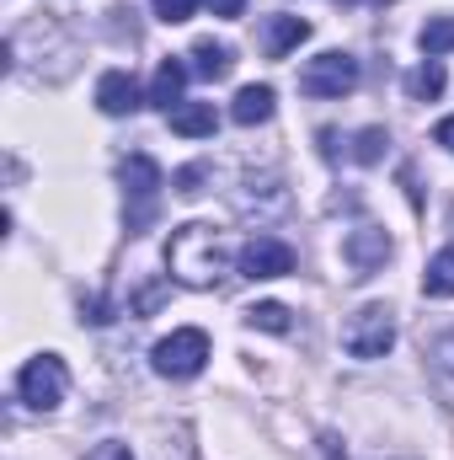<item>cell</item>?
I'll return each mask as SVG.
<instances>
[{"label":"cell","mask_w":454,"mask_h":460,"mask_svg":"<svg viewBox=\"0 0 454 460\" xmlns=\"http://www.w3.org/2000/svg\"><path fill=\"white\" fill-rule=\"evenodd\" d=\"M182 86H188V65L182 59H161L155 81H150V102L171 113V108H182Z\"/></svg>","instance_id":"cell-11"},{"label":"cell","mask_w":454,"mask_h":460,"mask_svg":"<svg viewBox=\"0 0 454 460\" xmlns=\"http://www.w3.org/2000/svg\"><path fill=\"white\" fill-rule=\"evenodd\" d=\"M118 177H123V193L139 199V220H134V226H144V220H150V204H155V193H161V166H155L150 155H128Z\"/></svg>","instance_id":"cell-8"},{"label":"cell","mask_w":454,"mask_h":460,"mask_svg":"<svg viewBox=\"0 0 454 460\" xmlns=\"http://www.w3.org/2000/svg\"><path fill=\"white\" fill-rule=\"evenodd\" d=\"M97 108L108 118H123L139 108V86H134V75L128 70H108L102 81H97Z\"/></svg>","instance_id":"cell-10"},{"label":"cell","mask_w":454,"mask_h":460,"mask_svg":"<svg viewBox=\"0 0 454 460\" xmlns=\"http://www.w3.org/2000/svg\"><path fill=\"white\" fill-rule=\"evenodd\" d=\"M235 262H240L246 279H284V273H294V246H284L278 235H257V241L240 246Z\"/></svg>","instance_id":"cell-6"},{"label":"cell","mask_w":454,"mask_h":460,"mask_svg":"<svg viewBox=\"0 0 454 460\" xmlns=\"http://www.w3.org/2000/svg\"><path fill=\"white\" fill-rule=\"evenodd\" d=\"M342 257H347V268H353V279H369L385 257H390V235L380 226H358L347 230V241H342Z\"/></svg>","instance_id":"cell-7"},{"label":"cell","mask_w":454,"mask_h":460,"mask_svg":"<svg viewBox=\"0 0 454 460\" xmlns=\"http://www.w3.org/2000/svg\"><path fill=\"white\" fill-rule=\"evenodd\" d=\"M305 38H310V22L305 16H267L262 22V54L267 59H289Z\"/></svg>","instance_id":"cell-9"},{"label":"cell","mask_w":454,"mask_h":460,"mask_svg":"<svg viewBox=\"0 0 454 460\" xmlns=\"http://www.w3.org/2000/svg\"><path fill=\"white\" fill-rule=\"evenodd\" d=\"M433 139H439V145H444V150H450V155H454V113L444 118L439 128H433Z\"/></svg>","instance_id":"cell-25"},{"label":"cell","mask_w":454,"mask_h":460,"mask_svg":"<svg viewBox=\"0 0 454 460\" xmlns=\"http://www.w3.org/2000/svg\"><path fill=\"white\" fill-rule=\"evenodd\" d=\"M166 268L188 289H214L230 273V241L214 226H204V220H188L166 241Z\"/></svg>","instance_id":"cell-1"},{"label":"cell","mask_w":454,"mask_h":460,"mask_svg":"<svg viewBox=\"0 0 454 460\" xmlns=\"http://www.w3.org/2000/svg\"><path fill=\"white\" fill-rule=\"evenodd\" d=\"M246 322H251L257 332H278V338L294 327V322H289V305H278V300H262V305H251V311H246Z\"/></svg>","instance_id":"cell-17"},{"label":"cell","mask_w":454,"mask_h":460,"mask_svg":"<svg viewBox=\"0 0 454 460\" xmlns=\"http://www.w3.org/2000/svg\"><path fill=\"white\" fill-rule=\"evenodd\" d=\"M423 295H433V300H454V246H444V252H433V257H428Z\"/></svg>","instance_id":"cell-15"},{"label":"cell","mask_w":454,"mask_h":460,"mask_svg":"<svg viewBox=\"0 0 454 460\" xmlns=\"http://www.w3.org/2000/svg\"><path fill=\"white\" fill-rule=\"evenodd\" d=\"M230 70H235L230 43H214V38H198V43H193V75H204V81H225Z\"/></svg>","instance_id":"cell-14"},{"label":"cell","mask_w":454,"mask_h":460,"mask_svg":"<svg viewBox=\"0 0 454 460\" xmlns=\"http://www.w3.org/2000/svg\"><path fill=\"white\" fill-rule=\"evenodd\" d=\"M433 353H439V364H444V369H450V375H454V332H444V338H439V348H433Z\"/></svg>","instance_id":"cell-24"},{"label":"cell","mask_w":454,"mask_h":460,"mask_svg":"<svg viewBox=\"0 0 454 460\" xmlns=\"http://www.w3.org/2000/svg\"><path fill=\"white\" fill-rule=\"evenodd\" d=\"M65 391H70V369H65L59 353H38V358H27L22 375H16V396H22L27 407H38V412H54V407L65 402Z\"/></svg>","instance_id":"cell-2"},{"label":"cell","mask_w":454,"mask_h":460,"mask_svg":"<svg viewBox=\"0 0 454 460\" xmlns=\"http://www.w3.org/2000/svg\"><path fill=\"white\" fill-rule=\"evenodd\" d=\"M406 92H412L417 102H433V97L444 92V65H439V59H423V65L406 75Z\"/></svg>","instance_id":"cell-16"},{"label":"cell","mask_w":454,"mask_h":460,"mask_svg":"<svg viewBox=\"0 0 454 460\" xmlns=\"http://www.w3.org/2000/svg\"><path fill=\"white\" fill-rule=\"evenodd\" d=\"M155 375H166V380H193L204 364H209V332L204 327H177L171 338H161L155 343Z\"/></svg>","instance_id":"cell-4"},{"label":"cell","mask_w":454,"mask_h":460,"mask_svg":"<svg viewBox=\"0 0 454 460\" xmlns=\"http://www.w3.org/2000/svg\"><path fill=\"white\" fill-rule=\"evenodd\" d=\"M417 43H423V54H428V59L450 54V49H454V16H433V22L417 32Z\"/></svg>","instance_id":"cell-18"},{"label":"cell","mask_w":454,"mask_h":460,"mask_svg":"<svg viewBox=\"0 0 454 460\" xmlns=\"http://www.w3.org/2000/svg\"><path fill=\"white\" fill-rule=\"evenodd\" d=\"M209 11H214V16H225V22H235V16L246 11V0H209Z\"/></svg>","instance_id":"cell-23"},{"label":"cell","mask_w":454,"mask_h":460,"mask_svg":"<svg viewBox=\"0 0 454 460\" xmlns=\"http://www.w3.org/2000/svg\"><path fill=\"white\" fill-rule=\"evenodd\" d=\"M273 86H240L235 92V102H230V118L240 123V128H251V123H267L273 118Z\"/></svg>","instance_id":"cell-12"},{"label":"cell","mask_w":454,"mask_h":460,"mask_svg":"<svg viewBox=\"0 0 454 460\" xmlns=\"http://www.w3.org/2000/svg\"><path fill=\"white\" fill-rule=\"evenodd\" d=\"M363 5H385V0H363Z\"/></svg>","instance_id":"cell-26"},{"label":"cell","mask_w":454,"mask_h":460,"mask_svg":"<svg viewBox=\"0 0 454 460\" xmlns=\"http://www.w3.org/2000/svg\"><path fill=\"white\" fill-rule=\"evenodd\" d=\"M385 145H390L385 128H358V139H353V161L374 166V161H385Z\"/></svg>","instance_id":"cell-19"},{"label":"cell","mask_w":454,"mask_h":460,"mask_svg":"<svg viewBox=\"0 0 454 460\" xmlns=\"http://www.w3.org/2000/svg\"><path fill=\"white\" fill-rule=\"evenodd\" d=\"M204 177H209V166H182V172H177V193H188V199L204 193V188H198Z\"/></svg>","instance_id":"cell-21"},{"label":"cell","mask_w":454,"mask_h":460,"mask_svg":"<svg viewBox=\"0 0 454 460\" xmlns=\"http://www.w3.org/2000/svg\"><path fill=\"white\" fill-rule=\"evenodd\" d=\"M342 348H347L353 358H385V353L396 348V311H390V305H363V311H353L347 327H342Z\"/></svg>","instance_id":"cell-3"},{"label":"cell","mask_w":454,"mask_h":460,"mask_svg":"<svg viewBox=\"0 0 454 460\" xmlns=\"http://www.w3.org/2000/svg\"><path fill=\"white\" fill-rule=\"evenodd\" d=\"M214 128H220L214 102H182V108H171V134H182V139H204Z\"/></svg>","instance_id":"cell-13"},{"label":"cell","mask_w":454,"mask_h":460,"mask_svg":"<svg viewBox=\"0 0 454 460\" xmlns=\"http://www.w3.org/2000/svg\"><path fill=\"white\" fill-rule=\"evenodd\" d=\"M353 86H358V59H353V54H342V49L316 54V59L300 70V92H305V97H321V102L347 97Z\"/></svg>","instance_id":"cell-5"},{"label":"cell","mask_w":454,"mask_h":460,"mask_svg":"<svg viewBox=\"0 0 454 460\" xmlns=\"http://www.w3.org/2000/svg\"><path fill=\"white\" fill-rule=\"evenodd\" d=\"M150 11H155L161 22H171V27H177V22H188V16L198 11V0H150Z\"/></svg>","instance_id":"cell-20"},{"label":"cell","mask_w":454,"mask_h":460,"mask_svg":"<svg viewBox=\"0 0 454 460\" xmlns=\"http://www.w3.org/2000/svg\"><path fill=\"white\" fill-rule=\"evenodd\" d=\"M86 460H134V456H128V445H118V439H108V445H97V450H92Z\"/></svg>","instance_id":"cell-22"}]
</instances>
